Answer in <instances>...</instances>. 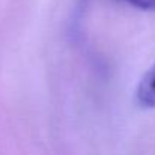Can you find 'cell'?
Masks as SVG:
<instances>
[{
	"label": "cell",
	"mask_w": 155,
	"mask_h": 155,
	"mask_svg": "<svg viewBox=\"0 0 155 155\" xmlns=\"http://www.w3.org/2000/svg\"><path fill=\"white\" fill-rule=\"evenodd\" d=\"M136 100L145 108H155V63L145 72L136 89Z\"/></svg>",
	"instance_id": "1"
},
{
	"label": "cell",
	"mask_w": 155,
	"mask_h": 155,
	"mask_svg": "<svg viewBox=\"0 0 155 155\" xmlns=\"http://www.w3.org/2000/svg\"><path fill=\"white\" fill-rule=\"evenodd\" d=\"M124 2L143 11H155V0H124Z\"/></svg>",
	"instance_id": "2"
}]
</instances>
